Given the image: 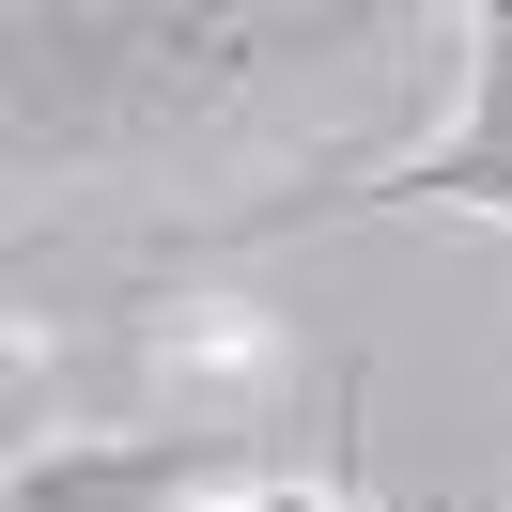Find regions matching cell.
Returning <instances> with one entry per match:
<instances>
[{"mask_svg": "<svg viewBox=\"0 0 512 512\" xmlns=\"http://www.w3.org/2000/svg\"><path fill=\"white\" fill-rule=\"evenodd\" d=\"M466 125L419 140L404 171H373V187H295V202H249V218H218L202 249H249V233H295V218H512V0H481L466 16Z\"/></svg>", "mask_w": 512, "mask_h": 512, "instance_id": "cell-1", "label": "cell"}, {"mask_svg": "<svg viewBox=\"0 0 512 512\" xmlns=\"http://www.w3.org/2000/svg\"><path fill=\"white\" fill-rule=\"evenodd\" d=\"M233 419H171V435H63V450H16L0 512H202L233 497Z\"/></svg>", "mask_w": 512, "mask_h": 512, "instance_id": "cell-2", "label": "cell"}, {"mask_svg": "<svg viewBox=\"0 0 512 512\" xmlns=\"http://www.w3.org/2000/svg\"><path fill=\"white\" fill-rule=\"evenodd\" d=\"M202 512H373V497H357V466H326V481H233Z\"/></svg>", "mask_w": 512, "mask_h": 512, "instance_id": "cell-3", "label": "cell"}, {"mask_svg": "<svg viewBox=\"0 0 512 512\" xmlns=\"http://www.w3.org/2000/svg\"><path fill=\"white\" fill-rule=\"evenodd\" d=\"M435 512H450V497H435Z\"/></svg>", "mask_w": 512, "mask_h": 512, "instance_id": "cell-4", "label": "cell"}]
</instances>
